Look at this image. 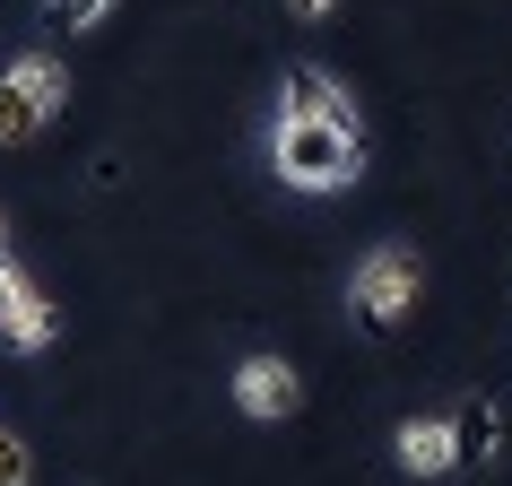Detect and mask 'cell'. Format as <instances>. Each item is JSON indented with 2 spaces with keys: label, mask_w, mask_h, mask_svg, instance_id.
Segmentation results:
<instances>
[{
  "label": "cell",
  "mask_w": 512,
  "mask_h": 486,
  "mask_svg": "<svg viewBox=\"0 0 512 486\" xmlns=\"http://www.w3.org/2000/svg\"><path fill=\"white\" fill-rule=\"evenodd\" d=\"M270 165H278V183H287V191H348L356 174H365V131H339V122L278 113Z\"/></svg>",
  "instance_id": "cell-1"
},
{
  "label": "cell",
  "mask_w": 512,
  "mask_h": 486,
  "mask_svg": "<svg viewBox=\"0 0 512 486\" xmlns=\"http://www.w3.org/2000/svg\"><path fill=\"white\" fill-rule=\"evenodd\" d=\"M417 296H426V261H417L408 243H374L348 270V304H356L365 330H400L408 313H417Z\"/></svg>",
  "instance_id": "cell-2"
},
{
  "label": "cell",
  "mask_w": 512,
  "mask_h": 486,
  "mask_svg": "<svg viewBox=\"0 0 512 486\" xmlns=\"http://www.w3.org/2000/svg\"><path fill=\"white\" fill-rule=\"evenodd\" d=\"M61 105H70V70L53 53H18L0 70V148H27L35 131H53Z\"/></svg>",
  "instance_id": "cell-3"
},
{
  "label": "cell",
  "mask_w": 512,
  "mask_h": 486,
  "mask_svg": "<svg viewBox=\"0 0 512 486\" xmlns=\"http://www.w3.org/2000/svg\"><path fill=\"white\" fill-rule=\"evenodd\" d=\"M0 339H9L18 356H44V348L61 339V313H53V296H44V287H35V278L18 270V252L0 261Z\"/></svg>",
  "instance_id": "cell-4"
},
{
  "label": "cell",
  "mask_w": 512,
  "mask_h": 486,
  "mask_svg": "<svg viewBox=\"0 0 512 486\" xmlns=\"http://www.w3.org/2000/svg\"><path fill=\"white\" fill-rule=\"evenodd\" d=\"M235 408L243 417H252V426H278V417H296L304 408V382H296V365H287V356H243L235 365Z\"/></svg>",
  "instance_id": "cell-5"
},
{
  "label": "cell",
  "mask_w": 512,
  "mask_h": 486,
  "mask_svg": "<svg viewBox=\"0 0 512 486\" xmlns=\"http://www.w3.org/2000/svg\"><path fill=\"white\" fill-rule=\"evenodd\" d=\"M278 113H304V122H339V131H356V96L330 79L322 61H296V70L278 79Z\"/></svg>",
  "instance_id": "cell-6"
},
{
  "label": "cell",
  "mask_w": 512,
  "mask_h": 486,
  "mask_svg": "<svg viewBox=\"0 0 512 486\" xmlns=\"http://www.w3.org/2000/svg\"><path fill=\"white\" fill-rule=\"evenodd\" d=\"M443 426H452V460H460V469H495V443H504V408L486 400V391L452 400V408H443Z\"/></svg>",
  "instance_id": "cell-7"
},
{
  "label": "cell",
  "mask_w": 512,
  "mask_h": 486,
  "mask_svg": "<svg viewBox=\"0 0 512 486\" xmlns=\"http://www.w3.org/2000/svg\"><path fill=\"white\" fill-rule=\"evenodd\" d=\"M391 460H400V478H452V426L443 417H400L391 426Z\"/></svg>",
  "instance_id": "cell-8"
},
{
  "label": "cell",
  "mask_w": 512,
  "mask_h": 486,
  "mask_svg": "<svg viewBox=\"0 0 512 486\" xmlns=\"http://www.w3.org/2000/svg\"><path fill=\"white\" fill-rule=\"evenodd\" d=\"M105 9H113V0H44V27H53V35H87Z\"/></svg>",
  "instance_id": "cell-9"
},
{
  "label": "cell",
  "mask_w": 512,
  "mask_h": 486,
  "mask_svg": "<svg viewBox=\"0 0 512 486\" xmlns=\"http://www.w3.org/2000/svg\"><path fill=\"white\" fill-rule=\"evenodd\" d=\"M27 478H35V452H27L9 426H0V486H27Z\"/></svg>",
  "instance_id": "cell-10"
},
{
  "label": "cell",
  "mask_w": 512,
  "mask_h": 486,
  "mask_svg": "<svg viewBox=\"0 0 512 486\" xmlns=\"http://www.w3.org/2000/svg\"><path fill=\"white\" fill-rule=\"evenodd\" d=\"M287 9H296L304 27H313V18H330V9H339V0H287Z\"/></svg>",
  "instance_id": "cell-11"
},
{
  "label": "cell",
  "mask_w": 512,
  "mask_h": 486,
  "mask_svg": "<svg viewBox=\"0 0 512 486\" xmlns=\"http://www.w3.org/2000/svg\"><path fill=\"white\" fill-rule=\"evenodd\" d=\"M0 261H9V217H0Z\"/></svg>",
  "instance_id": "cell-12"
}]
</instances>
